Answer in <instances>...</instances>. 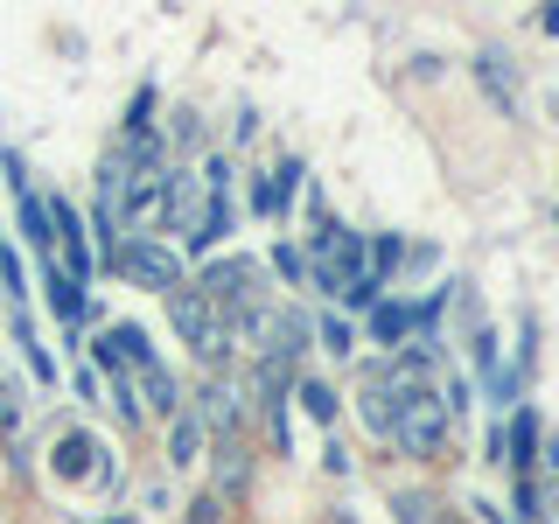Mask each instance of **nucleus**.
I'll return each mask as SVG.
<instances>
[{"label": "nucleus", "instance_id": "7ed1b4c3", "mask_svg": "<svg viewBox=\"0 0 559 524\" xmlns=\"http://www.w3.org/2000/svg\"><path fill=\"white\" fill-rule=\"evenodd\" d=\"M112 273L133 279V287H147V294H175V287H182V259H175L168 245H154V238H119L112 245Z\"/></svg>", "mask_w": 559, "mask_h": 524}, {"label": "nucleus", "instance_id": "4be33fe9", "mask_svg": "<svg viewBox=\"0 0 559 524\" xmlns=\"http://www.w3.org/2000/svg\"><path fill=\"white\" fill-rule=\"evenodd\" d=\"M538 22H546V35H559V8H546V14H538Z\"/></svg>", "mask_w": 559, "mask_h": 524}, {"label": "nucleus", "instance_id": "a211bd4d", "mask_svg": "<svg viewBox=\"0 0 559 524\" xmlns=\"http://www.w3.org/2000/svg\"><path fill=\"white\" fill-rule=\"evenodd\" d=\"M217 483H224V489H245V448H238V441L217 448Z\"/></svg>", "mask_w": 559, "mask_h": 524}, {"label": "nucleus", "instance_id": "412c9836", "mask_svg": "<svg viewBox=\"0 0 559 524\" xmlns=\"http://www.w3.org/2000/svg\"><path fill=\"white\" fill-rule=\"evenodd\" d=\"M14 419H22V406H14V392L0 384V427H14Z\"/></svg>", "mask_w": 559, "mask_h": 524}, {"label": "nucleus", "instance_id": "6e6552de", "mask_svg": "<svg viewBox=\"0 0 559 524\" xmlns=\"http://www.w3.org/2000/svg\"><path fill=\"white\" fill-rule=\"evenodd\" d=\"M476 78H483L489 105H503V119H511V112H518V70H511V57H497V49H483V57H476Z\"/></svg>", "mask_w": 559, "mask_h": 524}, {"label": "nucleus", "instance_id": "ddd939ff", "mask_svg": "<svg viewBox=\"0 0 559 524\" xmlns=\"http://www.w3.org/2000/svg\"><path fill=\"white\" fill-rule=\"evenodd\" d=\"M133 384L147 392V413H175L182 398H175V378L162 371V364H147V371H133Z\"/></svg>", "mask_w": 559, "mask_h": 524}, {"label": "nucleus", "instance_id": "f257e3e1", "mask_svg": "<svg viewBox=\"0 0 559 524\" xmlns=\"http://www.w3.org/2000/svg\"><path fill=\"white\" fill-rule=\"evenodd\" d=\"M168 322L182 329V343L197 349L203 364H224V349H231V336H238V322H231V314H217L197 287H175L168 294Z\"/></svg>", "mask_w": 559, "mask_h": 524}, {"label": "nucleus", "instance_id": "9b49d317", "mask_svg": "<svg viewBox=\"0 0 559 524\" xmlns=\"http://www.w3.org/2000/svg\"><path fill=\"white\" fill-rule=\"evenodd\" d=\"M197 448H203V419H197V413H175V427H168V462L189 468V462H197Z\"/></svg>", "mask_w": 559, "mask_h": 524}, {"label": "nucleus", "instance_id": "6ab92c4d", "mask_svg": "<svg viewBox=\"0 0 559 524\" xmlns=\"http://www.w3.org/2000/svg\"><path fill=\"white\" fill-rule=\"evenodd\" d=\"M322 349H336V357H349V322H336V314H329V322H322Z\"/></svg>", "mask_w": 559, "mask_h": 524}, {"label": "nucleus", "instance_id": "f3484780", "mask_svg": "<svg viewBox=\"0 0 559 524\" xmlns=\"http://www.w3.org/2000/svg\"><path fill=\"white\" fill-rule=\"evenodd\" d=\"M399 259H406V245H399V238H378V245H371V259H364V273H371L378 287H384V273H392Z\"/></svg>", "mask_w": 559, "mask_h": 524}, {"label": "nucleus", "instance_id": "39448f33", "mask_svg": "<svg viewBox=\"0 0 559 524\" xmlns=\"http://www.w3.org/2000/svg\"><path fill=\"white\" fill-rule=\"evenodd\" d=\"M98 441H92V433H63V441H57V476L63 483H84V476H98V483H112V462H98Z\"/></svg>", "mask_w": 559, "mask_h": 524}, {"label": "nucleus", "instance_id": "f03ea898", "mask_svg": "<svg viewBox=\"0 0 559 524\" xmlns=\"http://www.w3.org/2000/svg\"><path fill=\"white\" fill-rule=\"evenodd\" d=\"M448 427H454V419H448V398H441V392H427V384L392 398V441L406 448V454H441Z\"/></svg>", "mask_w": 559, "mask_h": 524}, {"label": "nucleus", "instance_id": "0eeeda50", "mask_svg": "<svg viewBox=\"0 0 559 524\" xmlns=\"http://www.w3.org/2000/svg\"><path fill=\"white\" fill-rule=\"evenodd\" d=\"M203 427H217V433H231L238 419H245V392H238V378H210V392H203Z\"/></svg>", "mask_w": 559, "mask_h": 524}, {"label": "nucleus", "instance_id": "20e7f679", "mask_svg": "<svg viewBox=\"0 0 559 524\" xmlns=\"http://www.w3.org/2000/svg\"><path fill=\"white\" fill-rule=\"evenodd\" d=\"M224 189H210L203 175H189V168H168V189H162V217L182 231L189 245H203V224H210V203H217Z\"/></svg>", "mask_w": 559, "mask_h": 524}, {"label": "nucleus", "instance_id": "2eb2a0df", "mask_svg": "<svg viewBox=\"0 0 559 524\" xmlns=\"http://www.w3.org/2000/svg\"><path fill=\"white\" fill-rule=\"evenodd\" d=\"M49 301H57L63 322H78V314H84V294H78V279H70V273H49Z\"/></svg>", "mask_w": 559, "mask_h": 524}, {"label": "nucleus", "instance_id": "4468645a", "mask_svg": "<svg viewBox=\"0 0 559 524\" xmlns=\"http://www.w3.org/2000/svg\"><path fill=\"white\" fill-rule=\"evenodd\" d=\"M294 398H301V413H308V419H322V427H329V419H336V392H329V384H322V378H308V384H294Z\"/></svg>", "mask_w": 559, "mask_h": 524}, {"label": "nucleus", "instance_id": "5701e85b", "mask_svg": "<svg viewBox=\"0 0 559 524\" xmlns=\"http://www.w3.org/2000/svg\"><path fill=\"white\" fill-rule=\"evenodd\" d=\"M112 524H127V517H112Z\"/></svg>", "mask_w": 559, "mask_h": 524}, {"label": "nucleus", "instance_id": "dca6fc26", "mask_svg": "<svg viewBox=\"0 0 559 524\" xmlns=\"http://www.w3.org/2000/svg\"><path fill=\"white\" fill-rule=\"evenodd\" d=\"M392 511H399V524H433V497L427 489H399Z\"/></svg>", "mask_w": 559, "mask_h": 524}, {"label": "nucleus", "instance_id": "9d476101", "mask_svg": "<svg viewBox=\"0 0 559 524\" xmlns=\"http://www.w3.org/2000/svg\"><path fill=\"white\" fill-rule=\"evenodd\" d=\"M503 462H511V468H532V462H538V419H532V413H511V433H503Z\"/></svg>", "mask_w": 559, "mask_h": 524}, {"label": "nucleus", "instance_id": "1a4fd4ad", "mask_svg": "<svg viewBox=\"0 0 559 524\" xmlns=\"http://www.w3.org/2000/svg\"><path fill=\"white\" fill-rule=\"evenodd\" d=\"M518 524H559V476L552 483H532V476H524L518 483Z\"/></svg>", "mask_w": 559, "mask_h": 524}, {"label": "nucleus", "instance_id": "aec40b11", "mask_svg": "<svg viewBox=\"0 0 559 524\" xmlns=\"http://www.w3.org/2000/svg\"><path fill=\"white\" fill-rule=\"evenodd\" d=\"M273 266H280V273H287V279H301V273H308V259H301V252H294V245H280V259H273Z\"/></svg>", "mask_w": 559, "mask_h": 524}, {"label": "nucleus", "instance_id": "423d86ee", "mask_svg": "<svg viewBox=\"0 0 559 524\" xmlns=\"http://www.w3.org/2000/svg\"><path fill=\"white\" fill-rule=\"evenodd\" d=\"M294 189H301V162H280L273 175H259V182H252V210H259V217H287Z\"/></svg>", "mask_w": 559, "mask_h": 524}, {"label": "nucleus", "instance_id": "f8f14e48", "mask_svg": "<svg viewBox=\"0 0 559 524\" xmlns=\"http://www.w3.org/2000/svg\"><path fill=\"white\" fill-rule=\"evenodd\" d=\"M371 336H378L384 349H399V343H406V336H413V308H399V301H384V308L371 314Z\"/></svg>", "mask_w": 559, "mask_h": 524}]
</instances>
